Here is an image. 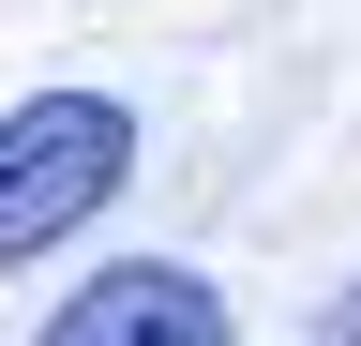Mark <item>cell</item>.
<instances>
[{
    "mask_svg": "<svg viewBox=\"0 0 361 346\" xmlns=\"http://www.w3.org/2000/svg\"><path fill=\"white\" fill-rule=\"evenodd\" d=\"M121 181H135V106H106V91H30V106H0V271L61 256Z\"/></svg>",
    "mask_w": 361,
    "mask_h": 346,
    "instance_id": "obj_1",
    "label": "cell"
},
{
    "mask_svg": "<svg viewBox=\"0 0 361 346\" xmlns=\"http://www.w3.org/2000/svg\"><path fill=\"white\" fill-rule=\"evenodd\" d=\"M30 346H241V316H226L211 271H180V256H121V271H90Z\"/></svg>",
    "mask_w": 361,
    "mask_h": 346,
    "instance_id": "obj_2",
    "label": "cell"
},
{
    "mask_svg": "<svg viewBox=\"0 0 361 346\" xmlns=\"http://www.w3.org/2000/svg\"><path fill=\"white\" fill-rule=\"evenodd\" d=\"M316 346H361V271L331 286V316H316Z\"/></svg>",
    "mask_w": 361,
    "mask_h": 346,
    "instance_id": "obj_3",
    "label": "cell"
}]
</instances>
